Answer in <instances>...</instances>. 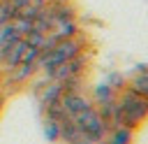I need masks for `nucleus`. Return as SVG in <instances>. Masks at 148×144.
<instances>
[{
	"label": "nucleus",
	"instance_id": "f257e3e1",
	"mask_svg": "<svg viewBox=\"0 0 148 144\" xmlns=\"http://www.w3.org/2000/svg\"><path fill=\"white\" fill-rule=\"evenodd\" d=\"M148 111V98L143 95H136V93H127L123 98V102L116 105V114H118V125H134L139 123Z\"/></svg>",
	"mask_w": 148,
	"mask_h": 144
},
{
	"label": "nucleus",
	"instance_id": "f03ea898",
	"mask_svg": "<svg viewBox=\"0 0 148 144\" xmlns=\"http://www.w3.org/2000/svg\"><path fill=\"white\" fill-rule=\"evenodd\" d=\"M83 58L76 53L74 58H69V60H65L62 65H58L46 79H51V81H67V79H74V77H79V72L83 70Z\"/></svg>",
	"mask_w": 148,
	"mask_h": 144
},
{
	"label": "nucleus",
	"instance_id": "7ed1b4c3",
	"mask_svg": "<svg viewBox=\"0 0 148 144\" xmlns=\"http://www.w3.org/2000/svg\"><path fill=\"white\" fill-rule=\"evenodd\" d=\"M25 46H28V44H25V39H23V37H18L14 44H9V46L0 49V65H2V70H5V72L14 70V67L21 63V56H23Z\"/></svg>",
	"mask_w": 148,
	"mask_h": 144
},
{
	"label": "nucleus",
	"instance_id": "20e7f679",
	"mask_svg": "<svg viewBox=\"0 0 148 144\" xmlns=\"http://www.w3.org/2000/svg\"><path fill=\"white\" fill-rule=\"evenodd\" d=\"M130 137H132V130L127 125H113L111 130H106V137L104 139H109L106 144H127Z\"/></svg>",
	"mask_w": 148,
	"mask_h": 144
},
{
	"label": "nucleus",
	"instance_id": "39448f33",
	"mask_svg": "<svg viewBox=\"0 0 148 144\" xmlns=\"http://www.w3.org/2000/svg\"><path fill=\"white\" fill-rule=\"evenodd\" d=\"M37 67L35 65H25V63H18L14 70H9V79L14 81V84H21V81H25L32 72H35Z\"/></svg>",
	"mask_w": 148,
	"mask_h": 144
},
{
	"label": "nucleus",
	"instance_id": "423d86ee",
	"mask_svg": "<svg viewBox=\"0 0 148 144\" xmlns=\"http://www.w3.org/2000/svg\"><path fill=\"white\" fill-rule=\"evenodd\" d=\"M18 37H21V35H18V33H16V28L12 26V21H9V23H5V26H0V49H5V46H9V44H14Z\"/></svg>",
	"mask_w": 148,
	"mask_h": 144
},
{
	"label": "nucleus",
	"instance_id": "0eeeda50",
	"mask_svg": "<svg viewBox=\"0 0 148 144\" xmlns=\"http://www.w3.org/2000/svg\"><path fill=\"white\" fill-rule=\"evenodd\" d=\"M44 137H46L49 142H56V139H60V123L46 116V121H44Z\"/></svg>",
	"mask_w": 148,
	"mask_h": 144
},
{
	"label": "nucleus",
	"instance_id": "6e6552de",
	"mask_svg": "<svg viewBox=\"0 0 148 144\" xmlns=\"http://www.w3.org/2000/svg\"><path fill=\"white\" fill-rule=\"evenodd\" d=\"M130 91H132V93H136V95H143V98H148V74H146V72H143V74H139V77L132 81Z\"/></svg>",
	"mask_w": 148,
	"mask_h": 144
},
{
	"label": "nucleus",
	"instance_id": "1a4fd4ad",
	"mask_svg": "<svg viewBox=\"0 0 148 144\" xmlns=\"http://www.w3.org/2000/svg\"><path fill=\"white\" fill-rule=\"evenodd\" d=\"M12 26L16 28V33L21 37H25L30 30H32V19H25V16H14L12 19Z\"/></svg>",
	"mask_w": 148,
	"mask_h": 144
},
{
	"label": "nucleus",
	"instance_id": "9d476101",
	"mask_svg": "<svg viewBox=\"0 0 148 144\" xmlns=\"http://www.w3.org/2000/svg\"><path fill=\"white\" fill-rule=\"evenodd\" d=\"M23 39H25V44H28V46L42 49V46H44V42H46V35H44V33H37V30H30Z\"/></svg>",
	"mask_w": 148,
	"mask_h": 144
},
{
	"label": "nucleus",
	"instance_id": "9b49d317",
	"mask_svg": "<svg viewBox=\"0 0 148 144\" xmlns=\"http://www.w3.org/2000/svg\"><path fill=\"white\" fill-rule=\"evenodd\" d=\"M95 98H97V102H99V105H102V102H111V100H113L111 84H102V86H97V91H95Z\"/></svg>",
	"mask_w": 148,
	"mask_h": 144
}]
</instances>
